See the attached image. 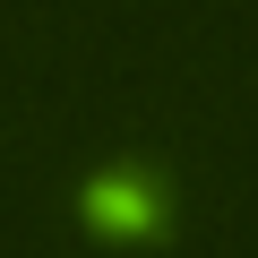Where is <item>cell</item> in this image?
Here are the masks:
<instances>
[{"label":"cell","mask_w":258,"mask_h":258,"mask_svg":"<svg viewBox=\"0 0 258 258\" xmlns=\"http://www.w3.org/2000/svg\"><path fill=\"white\" fill-rule=\"evenodd\" d=\"M78 215L95 232H120V241H155L164 215H172V189H164L155 164H103V172L78 181Z\"/></svg>","instance_id":"1"}]
</instances>
